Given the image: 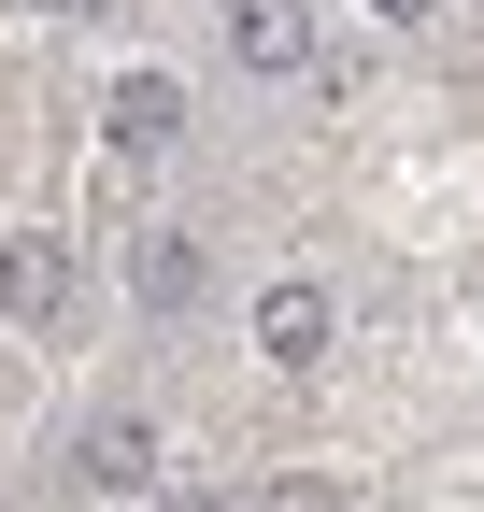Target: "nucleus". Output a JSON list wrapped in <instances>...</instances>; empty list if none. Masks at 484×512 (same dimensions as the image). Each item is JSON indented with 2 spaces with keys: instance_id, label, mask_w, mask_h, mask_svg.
Segmentation results:
<instances>
[{
  "instance_id": "obj_1",
  "label": "nucleus",
  "mask_w": 484,
  "mask_h": 512,
  "mask_svg": "<svg viewBox=\"0 0 484 512\" xmlns=\"http://www.w3.org/2000/svg\"><path fill=\"white\" fill-rule=\"evenodd\" d=\"M57 299H72V242H57V228H15V242H0V313L43 328Z\"/></svg>"
},
{
  "instance_id": "obj_6",
  "label": "nucleus",
  "mask_w": 484,
  "mask_h": 512,
  "mask_svg": "<svg viewBox=\"0 0 484 512\" xmlns=\"http://www.w3.org/2000/svg\"><path fill=\"white\" fill-rule=\"evenodd\" d=\"M385 15H428V0H385Z\"/></svg>"
},
{
  "instance_id": "obj_3",
  "label": "nucleus",
  "mask_w": 484,
  "mask_h": 512,
  "mask_svg": "<svg viewBox=\"0 0 484 512\" xmlns=\"http://www.w3.org/2000/svg\"><path fill=\"white\" fill-rule=\"evenodd\" d=\"M242 57H257V72H299V57H314V15H299V0H242Z\"/></svg>"
},
{
  "instance_id": "obj_5",
  "label": "nucleus",
  "mask_w": 484,
  "mask_h": 512,
  "mask_svg": "<svg viewBox=\"0 0 484 512\" xmlns=\"http://www.w3.org/2000/svg\"><path fill=\"white\" fill-rule=\"evenodd\" d=\"M100 484L143 498V484H157V441H143V427H100Z\"/></svg>"
},
{
  "instance_id": "obj_2",
  "label": "nucleus",
  "mask_w": 484,
  "mask_h": 512,
  "mask_svg": "<svg viewBox=\"0 0 484 512\" xmlns=\"http://www.w3.org/2000/svg\"><path fill=\"white\" fill-rule=\"evenodd\" d=\"M257 342H271L285 370H314V356H328V299H314V285H271V299H257Z\"/></svg>"
},
{
  "instance_id": "obj_7",
  "label": "nucleus",
  "mask_w": 484,
  "mask_h": 512,
  "mask_svg": "<svg viewBox=\"0 0 484 512\" xmlns=\"http://www.w3.org/2000/svg\"><path fill=\"white\" fill-rule=\"evenodd\" d=\"M171 512H214V498H171Z\"/></svg>"
},
{
  "instance_id": "obj_4",
  "label": "nucleus",
  "mask_w": 484,
  "mask_h": 512,
  "mask_svg": "<svg viewBox=\"0 0 484 512\" xmlns=\"http://www.w3.org/2000/svg\"><path fill=\"white\" fill-rule=\"evenodd\" d=\"M114 128H129V143H171V128H186V86H171V72H129V100H114Z\"/></svg>"
}]
</instances>
